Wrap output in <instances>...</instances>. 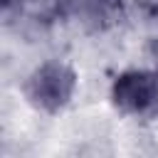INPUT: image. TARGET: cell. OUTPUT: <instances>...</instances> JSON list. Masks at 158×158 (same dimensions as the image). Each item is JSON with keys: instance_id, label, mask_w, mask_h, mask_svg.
<instances>
[{"instance_id": "cell-1", "label": "cell", "mask_w": 158, "mask_h": 158, "mask_svg": "<svg viewBox=\"0 0 158 158\" xmlns=\"http://www.w3.org/2000/svg\"><path fill=\"white\" fill-rule=\"evenodd\" d=\"M74 89H77V74L64 62H44L25 81L27 101L44 114L62 111L72 101Z\"/></svg>"}, {"instance_id": "cell-2", "label": "cell", "mask_w": 158, "mask_h": 158, "mask_svg": "<svg viewBox=\"0 0 158 158\" xmlns=\"http://www.w3.org/2000/svg\"><path fill=\"white\" fill-rule=\"evenodd\" d=\"M114 106L138 118H153L158 114V72L128 69L116 77L111 86Z\"/></svg>"}]
</instances>
